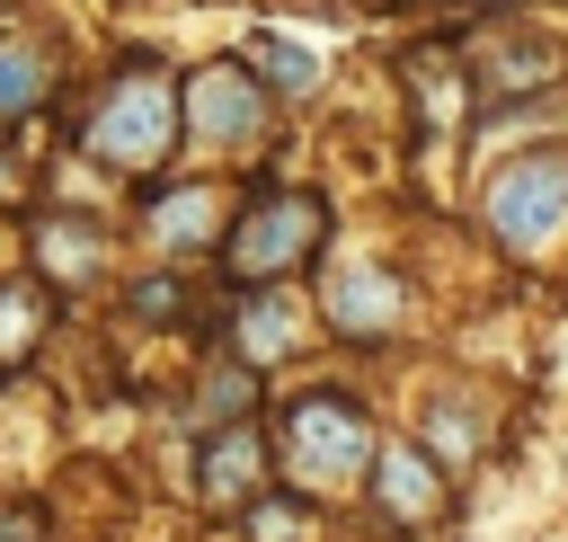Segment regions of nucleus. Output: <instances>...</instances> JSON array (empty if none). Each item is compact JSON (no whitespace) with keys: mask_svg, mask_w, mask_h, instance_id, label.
Instances as JSON below:
<instances>
[{"mask_svg":"<svg viewBox=\"0 0 568 542\" xmlns=\"http://www.w3.org/2000/svg\"><path fill=\"white\" fill-rule=\"evenodd\" d=\"M248 80H275V89H311V80H320V62H311L302 44H284V36H248Z\"/></svg>","mask_w":568,"mask_h":542,"instance_id":"4468645a","label":"nucleus"},{"mask_svg":"<svg viewBox=\"0 0 568 542\" xmlns=\"http://www.w3.org/2000/svg\"><path fill=\"white\" fill-rule=\"evenodd\" d=\"M320 311H328L346 338H373V329H390V311H399V284H390L382 267H346V275H328Z\"/></svg>","mask_w":568,"mask_h":542,"instance_id":"0eeeda50","label":"nucleus"},{"mask_svg":"<svg viewBox=\"0 0 568 542\" xmlns=\"http://www.w3.org/2000/svg\"><path fill=\"white\" fill-rule=\"evenodd\" d=\"M204 231H213V195H204V187H178V195L151 204V240H160V249H195Z\"/></svg>","mask_w":568,"mask_h":542,"instance_id":"9d476101","label":"nucleus"},{"mask_svg":"<svg viewBox=\"0 0 568 542\" xmlns=\"http://www.w3.org/2000/svg\"><path fill=\"white\" fill-rule=\"evenodd\" d=\"M488 231L515 249V258H541L559 231H568V151H532L515 169L488 178Z\"/></svg>","mask_w":568,"mask_h":542,"instance_id":"f03ea898","label":"nucleus"},{"mask_svg":"<svg viewBox=\"0 0 568 542\" xmlns=\"http://www.w3.org/2000/svg\"><path fill=\"white\" fill-rule=\"evenodd\" d=\"M0 195H9V160H0Z\"/></svg>","mask_w":568,"mask_h":542,"instance_id":"2eb2a0df","label":"nucleus"},{"mask_svg":"<svg viewBox=\"0 0 568 542\" xmlns=\"http://www.w3.org/2000/svg\"><path fill=\"white\" fill-rule=\"evenodd\" d=\"M36 249H44V267H53L62 284H80V275L106 258V240H98V231H80V222H44V231H36Z\"/></svg>","mask_w":568,"mask_h":542,"instance_id":"ddd939ff","label":"nucleus"},{"mask_svg":"<svg viewBox=\"0 0 568 542\" xmlns=\"http://www.w3.org/2000/svg\"><path fill=\"white\" fill-rule=\"evenodd\" d=\"M44 338V293L36 284H0V373Z\"/></svg>","mask_w":568,"mask_h":542,"instance_id":"f8f14e48","label":"nucleus"},{"mask_svg":"<svg viewBox=\"0 0 568 542\" xmlns=\"http://www.w3.org/2000/svg\"><path fill=\"white\" fill-rule=\"evenodd\" d=\"M178 142V89L160 62H124L89 107V151L106 169H160Z\"/></svg>","mask_w":568,"mask_h":542,"instance_id":"f257e3e1","label":"nucleus"},{"mask_svg":"<svg viewBox=\"0 0 568 542\" xmlns=\"http://www.w3.org/2000/svg\"><path fill=\"white\" fill-rule=\"evenodd\" d=\"M320 231H328V213H320V195H266V204H248L240 222H231V275L240 284H275V275H293L311 249H320Z\"/></svg>","mask_w":568,"mask_h":542,"instance_id":"7ed1b4c3","label":"nucleus"},{"mask_svg":"<svg viewBox=\"0 0 568 542\" xmlns=\"http://www.w3.org/2000/svg\"><path fill=\"white\" fill-rule=\"evenodd\" d=\"M284 453H293V480L320 498V489H337V480L373 453V435H364V418H355L346 400H302V409L284 418Z\"/></svg>","mask_w":568,"mask_h":542,"instance_id":"20e7f679","label":"nucleus"},{"mask_svg":"<svg viewBox=\"0 0 568 542\" xmlns=\"http://www.w3.org/2000/svg\"><path fill=\"white\" fill-rule=\"evenodd\" d=\"M293 338H302V311L275 293V284H257V302L240 311V355H257V364H275V355H293Z\"/></svg>","mask_w":568,"mask_h":542,"instance_id":"6e6552de","label":"nucleus"},{"mask_svg":"<svg viewBox=\"0 0 568 542\" xmlns=\"http://www.w3.org/2000/svg\"><path fill=\"white\" fill-rule=\"evenodd\" d=\"M44 89H53V62H44L36 44H0V116L44 107Z\"/></svg>","mask_w":568,"mask_h":542,"instance_id":"9b49d317","label":"nucleus"},{"mask_svg":"<svg viewBox=\"0 0 568 542\" xmlns=\"http://www.w3.org/2000/svg\"><path fill=\"white\" fill-rule=\"evenodd\" d=\"M248 489H257V435L248 426H222L213 453H204V498L213 506H240Z\"/></svg>","mask_w":568,"mask_h":542,"instance_id":"1a4fd4ad","label":"nucleus"},{"mask_svg":"<svg viewBox=\"0 0 568 542\" xmlns=\"http://www.w3.org/2000/svg\"><path fill=\"white\" fill-rule=\"evenodd\" d=\"M373 498H382V515H399V524H426V515L444 506V489H435V471H426L417 444H382V453H373Z\"/></svg>","mask_w":568,"mask_h":542,"instance_id":"423d86ee","label":"nucleus"},{"mask_svg":"<svg viewBox=\"0 0 568 542\" xmlns=\"http://www.w3.org/2000/svg\"><path fill=\"white\" fill-rule=\"evenodd\" d=\"M178 107H186V133H195V142H257V116H266L248 62H204V71L178 89Z\"/></svg>","mask_w":568,"mask_h":542,"instance_id":"39448f33","label":"nucleus"}]
</instances>
